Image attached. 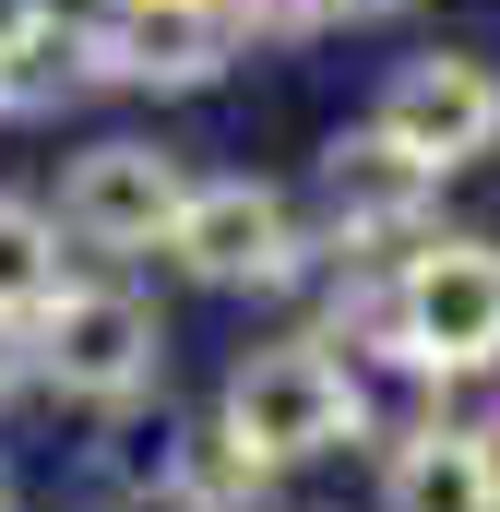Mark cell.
I'll return each mask as SVG.
<instances>
[{"label": "cell", "instance_id": "1", "mask_svg": "<svg viewBox=\"0 0 500 512\" xmlns=\"http://www.w3.org/2000/svg\"><path fill=\"white\" fill-rule=\"evenodd\" d=\"M370 358L417 370L429 393L500 370V239H405L393 274L358 298Z\"/></svg>", "mask_w": 500, "mask_h": 512}, {"label": "cell", "instance_id": "2", "mask_svg": "<svg viewBox=\"0 0 500 512\" xmlns=\"http://www.w3.org/2000/svg\"><path fill=\"white\" fill-rule=\"evenodd\" d=\"M215 429L239 441L250 465L286 477V465H322V453H346L370 429V382L334 358V334H274V346H250L239 370H227Z\"/></svg>", "mask_w": 500, "mask_h": 512}, {"label": "cell", "instance_id": "3", "mask_svg": "<svg viewBox=\"0 0 500 512\" xmlns=\"http://www.w3.org/2000/svg\"><path fill=\"white\" fill-rule=\"evenodd\" d=\"M24 370L60 393V405L131 417L143 393L167 382V310H155L143 286H60V298L24 322Z\"/></svg>", "mask_w": 500, "mask_h": 512}, {"label": "cell", "instance_id": "4", "mask_svg": "<svg viewBox=\"0 0 500 512\" xmlns=\"http://www.w3.org/2000/svg\"><path fill=\"white\" fill-rule=\"evenodd\" d=\"M72 84H143V96H203L239 60L227 0H96L84 24H60Z\"/></svg>", "mask_w": 500, "mask_h": 512}, {"label": "cell", "instance_id": "5", "mask_svg": "<svg viewBox=\"0 0 500 512\" xmlns=\"http://www.w3.org/2000/svg\"><path fill=\"white\" fill-rule=\"evenodd\" d=\"M155 251L179 262L191 286L274 298V286H298V274H310V227H298V203H286L274 179H191Z\"/></svg>", "mask_w": 500, "mask_h": 512}, {"label": "cell", "instance_id": "6", "mask_svg": "<svg viewBox=\"0 0 500 512\" xmlns=\"http://www.w3.org/2000/svg\"><path fill=\"white\" fill-rule=\"evenodd\" d=\"M310 215H322L334 251H405V239L441 227V167L405 155L381 120H358V131L322 143V167H310Z\"/></svg>", "mask_w": 500, "mask_h": 512}, {"label": "cell", "instance_id": "7", "mask_svg": "<svg viewBox=\"0 0 500 512\" xmlns=\"http://www.w3.org/2000/svg\"><path fill=\"white\" fill-rule=\"evenodd\" d=\"M179 191H191V167H179L167 143L108 131V143H84V155L60 167V239H72V251H155L167 215H179Z\"/></svg>", "mask_w": 500, "mask_h": 512}, {"label": "cell", "instance_id": "8", "mask_svg": "<svg viewBox=\"0 0 500 512\" xmlns=\"http://www.w3.org/2000/svg\"><path fill=\"white\" fill-rule=\"evenodd\" d=\"M370 120L453 179V167L500 155V60H477V48H417V60H393V84H381Z\"/></svg>", "mask_w": 500, "mask_h": 512}, {"label": "cell", "instance_id": "9", "mask_svg": "<svg viewBox=\"0 0 500 512\" xmlns=\"http://www.w3.org/2000/svg\"><path fill=\"white\" fill-rule=\"evenodd\" d=\"M131 477H143L167 512H262V489H274V465H250L227 429H167Z\"/></svg>", "mask_w": 500, "mask_h": 512}, {"label": "cell", "instance_id": "10", "mask_svg": "<svg viewBox=\"0 0 500 512\" xmlns=\"http://www.w3.org/2000/svg\"><path fill=\"white\" fill-rule=\"evenodd\" d=\"M381 512H489L477 429H453V417H417V429L381 453Z\"/></svg>", "mask_w": 500, "mask_h": 512}, {"label": "cell", "instance_id": "11", "mask_svg": "<svg viewBox=\"0 0 500 512\" xmlns=\"http://www.w3.org/2000/svg\"><path fill=\"white\" fill-rule=\"evenodd\" d=\"M60 286H72L60 215H48V203H24V191H0V334H24Z\"/></svg>", "mask_w": 500, "mask_h": 512}, {"label": "cell", "instance_id": "12", "mask_svg": "<svg viewBox=\"0 0 500 512\" xmlns=\"http://www.w3.org/2000/svg\"><path fill=\"white\" fill-rule=\"evenodd\" d=\"M227 24H239V48H298V36H322V24H346L334 0H227Z\"/></svg>", "mask_w": 500, "mask_h": 512}, {"label": "cell", "instance_id": "13", "mask_svg": "<svg viewBox=\"0 0 500 512\" xmlns=\"http://www.w3.org/2000/svg\"><path fill=\"white\" fill-rule=\"evenodd\" d=\"M48 36H60V0H0V72H24Z\"/></svg>", "mask_w": 500, "mask_h": 512}, {"label": "cell", "instance_id": "14", "mask_svg": "<svg viewBox=\"0 0 500 512\" xmlns=\"http://www.w3.org/2000/svg\"><path fill=\"white\" fill-rule=\"evenodd\" d=\"M477 477H489V512H500V405L477 417Z\"/></svg>", "mask_w": 500, "mask_h": 512}, {"label": "cell", "instance_id": "15", "mask_svg": "<svg viewBox=\"0 0 500 512\" xmlns=\"http://www.w3.org/2000/svg\"><path fill=\"white\" fill-rule=\"evenodd\" d=\"M346 24H393V12H417V0H334Z\"/></svg>", "mask_w": 500, "mask_h": 512}, {"label": "cell", "instance_id": "16", "mask_svg": "<svg viewBox=\"0 0 500 512\" xmlns=\"http://www.w3.org/2000/svg\"><path fill=\"white\" fill-rule=\"evenodd\" d=\"M0 120H12V84H0Z\"/></svg>", "mask_w": 500, "mask_h": 512}]
</instances>
